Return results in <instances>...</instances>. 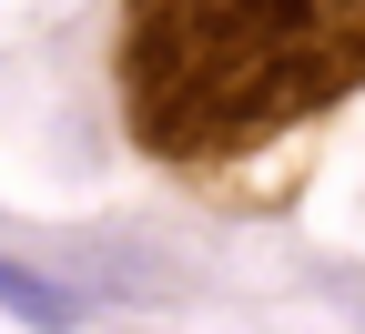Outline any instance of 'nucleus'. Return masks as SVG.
<instances>
[{"instance_id":"obj_1","label":"nucleus","mask_w":365,"mask_h":334,"mask_svg":"<svg viewBox=\"0 0 365 334\" xmlns=\"http://www.w3.org/2000/svg\"><path fill=\"white\" fill-rule=\"evenodd\" d=\"M112 71L132 142L213 172L365 91V0H122Z\"/></svg>"}]
</instances>
